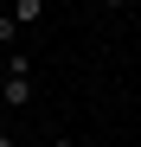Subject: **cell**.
<instances>
[{"label": "cell", "mask_w": 141, "mask_h": 147, "mask_svg": "<svg viewBox=\"0 0 141 147\" xmlns=\"http://www.w3.org/2000/svg\"><path fill=\"white\" fill-rule=\"evenodd\" d=\"M0 147H19V141H13V134H0Z\"/></svg>", "instance_id": "cell-5"}, {"label": "cell", "mask_w": 141, "mask_h": 147, "mask_svg": "<svg viewBox=\"0 0 141 147\" xmlns=\"http://www.w3.org/2000/svg\"><path fill=\"white\" fill-rule=\"evenodd\" d=\"M128 7H135V13H141V0H128Z\"/></svg>", "instance_id": "cell-7"}, {"label": "cell", "mask_w": 141, "mask_h": 147, "mask_svg": "<svg viewBox=\"0 0 141 147\" xmlns=\"http://www.w3.org/2000/svg\"><path fill=\"white\" fill-rule=\"evenodd\" d=\"M0 102H7V109H26V102H32V70H7V83H0Z\"/></svg>", "instance_id": "cell-1"}, {"label": "cell", "mask_w": 141, "mask_h": 147, "mask_svg": "<svg viewBox=\"0 0 141 147\" xmlns=\"http://www.w3.org/2000/svg\"><path fill=\"white\" fill-rule=\"evenodd\" d=\"M0 51H19V26H13V13H0Z\"/></svg>", "instance_id": "cell-3"}, {"label": "cell", "mask_w": 141, "mask_h": 147, "mask_svg": "<svg viewBox=\"0 0 141 147\" xmlns=\"http://www.w3.org/2000/svg\"><path fill=\"white\" fill-rule=\"evenodd\" d=\"M45 19V0H13V26L26 32V26H39Z\"/></svg>", "instance_id": "cell-2"}, {"label": "cell", "mask_w": 141, "mask_h": 147, "mask_svg": "<svg viewBox=\"0 0 141 147\" xmlns=\"http://www.w3.org/2000/svg\"><path fill=\"white\" fill-rule=\"evenodd\" d=\"M52 147H77V141H70V134H58V141H52Z\"/></svg>", "instance_id": "cell-4"}, {"label": "cell", "mask_w": 141, "mask_h": 147, "mask_svg": "<svg viewBox=\"0 0 141 147\" xmlns=\"http://www.w3.org/2000/svg\"><path fill=\"white\" fill-rule=\"evenodd\" d=\"M103 7H128V0H103Z\"/></svg>", "instance_id": "cell-6"}]
</instances>
